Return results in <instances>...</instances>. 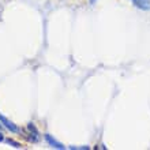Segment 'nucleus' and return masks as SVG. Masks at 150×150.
<instances>
[{
	"mask_svg": "<svg viewBox=\"0 0 150 150\" xmlns=\"http://www.w3.org/2000/svg\"><path fill=\"white\" fill-rule=\"evenodd\" d=\"M89 1H90L91 4H93V3H96V0H89Z\"/></svg>",
	"mask_w": 150,
	"mask_h": 150,
	"instance_id": "obj_7",
	"label": "nucleus"
},
{
	"mask_svg": "<svg viewBox=\"0 0 150 150\" xmlns=\"http://www.w3.org/2000/svg\"><path fill=\"white\" fill-rule=\"evenodd\" d=\"M28 130H29V132H30V137H29V141L30 142H33V143H36V142H38L40 141V134H38V130L36 128V126L33 124V123H29L28 124Z\"/></svg>",
	"mask_w": 150,
	"mask_h": 150,
	"instance_id": "obj_1",
	"label": "nucleus"
},
{
	"mask_svg": "<svg viewBox=\"0 0 150 150\" xmlns=\"http://www.w3.org/2000/svg\"><path fill=\"white\" fill-rule=\"evenodd\" d=\"M0 123H1L8 131H11V132H18V131H19V128H18L11 120H8V119L6 117V116H3L1 113H0Z\"/></svg>",
	"mask_w": 150,
	"mask_h": 150,
	"instance_id": "obj_2",
	"label": "nucleus"
},
{
	"mask_svg": "<svg viewBox=\"0 0 150 150\" xmlns=\"http://www.w3.org/2000/svg\"><path fill=\"white\" fill-rule=\"evenodd\" d=\"M1 126H3V124H1V123H0V128H1Z\"/></svg>",
	"mask_w": 150,
	"mask_h": 150,
	"instance_id": "obj_8",
	"label": "nucleus"
},
{
	"mask_svg": "<svg viewBox=\"0 0 150 150\" xmlns=\"http://www.w3.org/2000/svg\"><path fill=\"white\" fill-rule=\"evenodd\" d=\"M132 4L137 8L143 10V11H149L150 10V0H132Z\"/></svg>",
	"mask_w": 150,
	"mask_h": 150,
	"instance_id": "obj_4",
	"label": "nucleus"
},
{
	"mask_svg": "<svg viewBox=\"0 0 150 150\" xmlns=\"http://www.w3.org/2000/svg\"><path fill=\"white\" fill-rule=\"evenodd\" d=\"M7 143H8V145H12V146L16 147V149H19V147L22 146L19 142H15V141H12V139H7Z\"/></svg>",
	"mask_w": 150,
	"mask_h": 150,
	"instance_id": "obj_5",
	"label": "nucleus"
},
{
	"mask_svg": "<svg viewBox=\"0 0 150 150\" xmlns=\"http://www.w3.org/2000/svg\"><path fill=\"white\" fill-rule=\"evenodd\" d=\"M3 141H4V137H3V134L0 132V142H3Z\"/></svg>",
	"mask_w": 150,
	"mask_h": 150,
	"instance_id": "obj_6",
	"label": "nucleus"
},
{
	"mask_svg": "<svg viewBox=\"0 0 150 150\" xmlns=\"http://www.w3.org/2000/svg\"><path fill=\"white\" fill-rule=\"evenodd\" d=\"M45 141H47L48 142V145H49V146L51 147H53V149H59V150H63L64 147V145L63 143H60L59 141H56L55 138H53V137H52L51 134H45Z\"/></svg>",
	"mask_w": 150,
	"mask_h": 150,
	"instance_id": "obj_3",
	"label": "nucleus"
}]
</instances>
